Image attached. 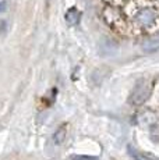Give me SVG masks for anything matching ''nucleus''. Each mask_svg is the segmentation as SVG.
Wrapping results in <instances>:
<instances>
[{"mask_svg":"<svg viewBox=\"0 0 159 160\" xmlns=\"http://www.w3.org/2000/svg\"><path fill=\"white\" fill-rule=\"evenodd\" d=\"M158 20V13L152 7H142L134 14V22L141 28H151Z\"/></svg>","mask_w":159,"mask_h":160,"instance_id":"nucleus-1","label":"nucleus"},{"mask_svg":"<svg viewBox=\"0 0 159 160\" xmlns=\"http://www.w3.org/2000/svg\"><path fill=\"white\" fill-rule=\"evenodd\" d=\"M142 50L146 52V53H156V52H159V35L146 39L142 43Z\"/></svg>","mask_w":159,"mask_h":160,"instance_id":"nucleus-3","label":"nucleus"},{"mask_svg":"<svg viewBox=\"0 0 159 160\" xmlns=\"http://www.w3.org/2000/svg\"><path fill=\"white\" fill-rule=\"evenodd\" d=\"M80 18H81V13H80L75 7L70 8V10L66 13V21H67V24H70V25H77L80 22Z\"/></svg>","mask_w":159,"mask_h":160,"instance_id":"nucleus-4","label":"nucleus"},{"mask_svg":"<svg viewBox=\"0 0 159 160\" xmlns=\"http://www.w3.org/2000/svg\"><path fill=\"white\" fill-rule=\"evenodd\" d=\"M158 2H159V0H158Z\"/></svg>","mask_w":159,"mask_h":160,"instance_id":"nucleus-7","label":"nucleus"},{"mask_svg":"<svg viewBox=\"0 0 159 160\" xmlns=\"http://www.w3.org/2000/svg\"><path fill=\"white\" fill-rule=\"evenodd\" d=\"M64 137H66V128H59V130L56 131V134L53 135V141H54V143H62L63 141H64Z\"/></svg>","mask_w":159,"mask_h":160,"instance_id":"nucleus-5","label":"nucleus"},{"mask_svg":"<svg viewBox=\"0 0 159 160\" xmlns=\"http://www.w3.org/2000/svg\"><path fill=\"white\" fill-rule=\"evenodd\" d=\"M151 91H152V85L149 84V82L142 81L141 84L137 85V87L134 88V91L131 92L130 103L134 104V106H140V104H142L149 98Z\"/></svg>","mask_w":159,"mask_h":160,"instance_id":"nucleus-2","label":"nucleus"},{"mask_svg":"<svg viewBox=\"0 0 159 160\" xmlns=\"http://www.w3.org/2000/svg\"><path fill=\"white\" fill-rule=\"evenodd\" d=\"M71 160H99V159H96V158H92V156L74 155V156H71Z\"/></svg>","mask_w":159,"mask_h":160,"instance_id":"nucleus-6","label":"nucleus"}]
</instances>
